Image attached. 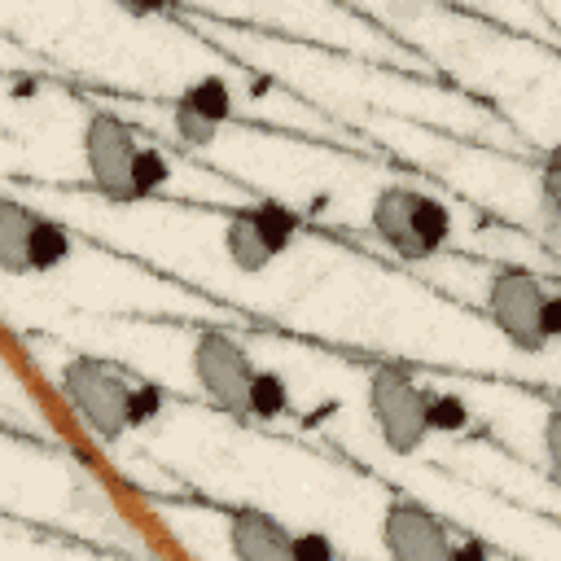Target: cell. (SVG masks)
I'll use <instances>...</instances> for the list:
<instances>
[{"label":"cell","instance_id":"4","mask_svg":"<svg viewBox=\"0 0 561 561\" xmlns=\"http://www.w3.org/2000/svg\"><path fill=\"white\" fill-rule=\"evenodd\" d=\"M368 421L377 430V438L386 443V451L394 456H416L430 443V425H425V386L394 364L373 368L368 377Z\"/></svg>","mask_w":561,"mask_h":561},{"label":"cell","instance_id":"1","mask_svg":"<svg viewBox=\"0 0 561 561\" xmlns=\"http://www.w3.org/2000/svg\"><path fill=\"white\" fill-rule=\"evenodd\" d=\"M482 302H486V316L491 324L526 355H539L557 342L561 333V298L557 289L526 272V267H500L486 276V289H482Z\"/></svg>","mask_w":561,"mask_h":561},{"label":"cell","instance_id":"10","mask_svg":"<svg viewBox=\"0 0 561 561\" xmlns=\"http://www.w3.org/2000/svg\"><path fill=\"white\" fill-rule=\"evenodd\" d=\"M35 206L0 193V272L4 276H31L26 267V237H31V224H35Z\"/></svg>","mask_w":561,"mask_h":561},{"label":"cell","instance_id":"3","mask_svg":"<svg viewBox=\"0 0 561 561\" xmlns=\"http://www.w3.org/2000/svg\"><path fill=\"white\" fill-rule=\"evenodd\" d=\"M61 394L79 421L101 438L118 443L131 430V381L96 355H75L61 364Z\"/></svg>","mask_w":561,"mask_h":561},{"label":"cell","instance_id":"5","mask_svg":"<svg viewBox=\"0 0 561 561\" xmlns=\"http://www.w3.org/2000/svg\"><path fill=\"white\" fill-rule=\"evenodd\" d=\"M188 368H193V381L197 390L206 394V403L224 416H237L245 421L250 416V377H254V359L250 351L224 333V329H202L193 337V351H188Z\"/></svg>","mask_w":561,"mask_h":561},{"label":"cell","instance_id":"7","mask_svg":"<svg viewBox=\"0 0 561 561\" xmlns=\"http://www.w3.org/2000/svg\"><path fill=\"white\" fill-rule=\"evenodd\" d=\"M377 535H381V548L399 561H447V552H451L447 522L412 495H394L386 504Z\"/></svg>","mask_w":561,"mask_h":561},{"label":"cell","instance_id":"14","mask_svg":"<svg viewBox=\"0 0 561 561\" xmlns=\"http://www.w3.org/2000/svg\"><path fill=\"white\" fill-rule=\"evenodd\" d=\"M425 425L430 434H465L473 425V412L456 390H425Z\"/></svg>","mask_w":561,"mask_h":561},{"label":"cell","instance_id":"16","mask_svg":"<svg viewBox=\"0 0 561 561\" xmlns=\"http://www.w3.org/2000/svg\"><path fill=\"white\" fill-rule=\"evenodd\" d=\"M167 184H171V162H167V153L153 149V145H140V153H136V162H131V193H136V202L158 197Z\"/></svg>","mask_w":561,"mask_h":561},{"label":"cell","instance_id":"12","mask_svg":"<svg viewBox=\"0 0 561 561\" xmlns=\"http://www.w3.org/2000/svg\"><path fill=\"white\" fill-rule=\"evenodd\" d=\"M70 254H75L70 228L57 224V219H48V215H35L31 237H26V267L31 272H57Z\"/></svg>","mask_w":561,"mask_h":561},{"label":"cell","instance_id":"19","mask_svg":"<svg viewBox=\"0 0 561 561\" xmlns=\"http://www.w3.org/2000/svg\"><path fill=\"white\" fill-rule=\"evenodd\" d=\"M158 412H162V390L149 381H131V430L149 425Z\"/></svg>","mask_w":561,"mask_h":561},{"label":"cell","instance_id":"11","mask_svg":"<svg viewBox=\"0 0 561 561\" xmlns=\"http://www.w3.org/2000/svg\"><path fill=\"white\" fill-rule=\"evenodd\" d=\"M175 105H184V110H193V114L210 118L215 127H224V123H232V118H237V96H232V88H228V79H224V75H197L193 83H184V88H180Z\"/></svg>","mask_w":561,"mask_h":561},{"label":"cell","instance_id":"9","mask_svg":"<svg viewBox=\"0 0 561 561\" xmlns=\"http://www.w3.org/2000/svg\"><path fill=\"white\" fill-rule=\"evenodd\" d=\"M224 254H228V263H232L241 276H259V272H267V267L280 259V254L272 250V241L263 237V228L254 224L250 210L228 215V224H224Z\"/></svg>","mask_w":561,"mask_h":561},{"label":"cell","instance_id":"6","mask_svg":"<svg viewBox=\"0 0 561 561\" xmlns=\"http://www.w3.org/2000/svg\"><path fill=\"white\" fill-rule=\"evenodd\" d=\"M136 153H140V140L118 114H110V110L88 114V123H83V167H88L92 188L105 202H136V193H131Z\"/></svg>","mask_w":561,"mask_h":561},{"label":"cell","instance_id":"13","mask_svg":"<svg viewBox=\"0 0 561 561\" xmlns=\"http://www.w3.org/2000/svg\"><path fill=\"white\" fill-rule=\"evenodd\" d=\"M245 403H250V416H254V421H276V416H289V412H294V394H289L285 373L254 368Z\"/></svg>","mask_w":561,"mask_h":561},{"label":"cell","instance_id":"8","mask_svg":"<svg viewBox=\"0 0 561 561\" xmlns=\"http://www.w3.org/2000/svg\"><path fill=\"white\" fill-rule=\"evenodd\" d=\"M294 526H285L276 513L241 504L228 513V548L241 561H289Z\"/></svg>","mask_w":561,"mask_h":561},{"label":"cell","instance_id":"20","mask_svg":"<svg viewBox=\"0 0 561 561\" xmlns=\"http://www.w3.org/2000/svg\"><path fill=\"white\" fill-rule=\"evenodd\" d=\"M127 13H162V9H171L175 0H118Z\"/></svg>","mask_w":561,"mask_h":561},{"label":"cell","instance_id":"2","mask_svg":"<svg viewBox=\"0 0 561 561\" xmlns=\"http://www.w3.org/2000/svg\"><path fill=\"white\" fill-rule=\"evenodd\" d=\"M368 228L386 250L416 263V259H434L447 245L451 210L425 188L386 184V188H377V197L368 206Z\"/></svg>","mask_w":561,"mask_h":561},{"label":"cell","instance_id":"15","mask_svg":"<svg viewBox=\"0 0 561 561\" xmlns=\"http://www.w3.org/2000/svg\"><path fill=\"white\" fill-rule=\"evenodd\" d=\"M250 215H254V224L263 228V237L272 241V250H276V254H285V250L294 245L298 228H302L298 210H289L285 202H259V206H250Z\"/></svg>","mask_w":561,"mask_h":561},{"label":"cell","instance_id":"17","mask_svg":"<svg viewBox=\"0 0 561 561\" xmlns=\"http://www.w3.org/2000/svg\"><path fill=\"white\" fill-rule=\"evenodd\" d=\"M171 131H175V140L188 145V149H206V145H215V136H219V127H215L210 118H202V114H193V110H184V105H171Z\"/></svg>","mask_w":561,"mask_h":561},{"label":"cell","instance_id":"18","mask_svg":"<svg viewBox=\"0 0 561 561\" xmlns=\"http://www.w3.org/2000/svg\"><path fill=\"white\" fill-rule=\"evenodd\" d=\"M333 557H337V543H333L324 530H298V526H294L289 561H333Z\"/></svg>","mask_w":561,"mask_h":561}]
</instances>
